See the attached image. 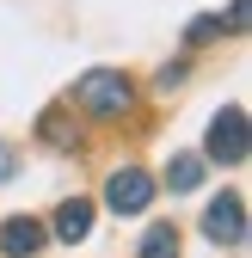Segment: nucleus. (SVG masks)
I'll return each mask as SVG.
<instances>
[{
  "label": "nucleus",
  "instance_id": "obj_7",
  "mask_svg": "<svg viewBox=\"0 0 252 258\" xmlns=\"http://www.w3.org/2000/svg\"><path fill=\"white\" fill-rule=\"evenodd\" d=\"M142 258H178V228L172 221H154L142 234Z\"/></svg>",
  "mask_w": 252,
  "mask_h": 258
},
{
  "label": "nucleus",
  "instance_id": "obj_1",
  "mask_svg": "<svg viewBox=\"0 0 252 258\" xmlns=\"http://www.w3.org/2000/svg\"><path fill=\"white\" fill-rule=\"evenodd\" d=\"M74 105H80L86 117H123V111L136 105V86L123 80L117 68H92V74L74 80Z\"/></svg>",
  "mask_w": 252,
  "mask_h": 258
},
{
  "label": "nucleus",
  "instance_id": "obj_5",
  "mask_svg": "<svg viewBox=\"0 0 252 258\" xmlns=\"http://www.w3.org/2000/svg\"><path fill=\"white\" fill-rule=\"evenodd\" d=\"M43 240H49V228H43L37 215H13V221H0V252H7V258H37Z\"/></svg>",
  "mask_w": 252,
  "mask_h": 258
},
{
  "label": "nucleus",
  "instance_id": "obj_11",
  "mask_svg": "<svg viewBox=\"0 0 252 258\" xmlns=\"http://www.w3.org/2000/svg\"><path fill=\"white\" fill-rule=\"evenodd\" d=\"M13 172H19V154H13V142H0V184H7Z\"/></svg>",
  "mask_w": 252,
  "mask_h": 258
},
{
  "label": "nucleus",
  "instance_id": "obj_4",
  "mask_svg": "<svg viewBox=\"0 0 252 258\" xmlns=\"http://www.w3.org/2000/svg\"><path fill=\"white\" fill-rule=\"evenodd\" d=\"M203 240H215V246H240L246 240V203L234 197V190L209 197V209H203Z\"/></svg>",
  "mask_w": 252,
  "mask_h": 258
},
{
  "label": "nucleus",
  "instance_id": "obj_8",
  "mask_svg": "<svg viewBox=\"0 0 252 258\" xmlns=\"http://www.w3.org/2000/svg\"><path fill=\"white\" fill-rule=\"evenodd\" d=\"M166 184H172V190H197V184H203V160H197V154H172Z\"/></svg>",
  "mask_w": 252,
  "mask_h": 258
},
{
  "label": "nucleus",
  "instance_id": "obj_3",
  "mask_svg": "<svg viewBox=\"0 0 252 258\" xmlns=\"http://www.w3.org/2000/svg\"><path fill=\"white\" fill-rule=\"evenodd\" d=\"M154 203V178L142 172V166H117L111 178H105V209H117V215H142Z\"/></svg>",
  "mask_w": 252,
  "mask_h": 258
},
{
  "label": "nucleus",
  "instance_id": "obj_9",
  "mask_svg": "<svg viewBox=\"0 0 252 258\" xmlns=\"http://www.w3.org/2000/svg\"><path fill=\"white\" fill-rule=\"evenodd\" d=\"M215 31H222V19H209V13H203V19H191V31H184V37H191V43H209Z\"/></svg>",
  "mask_w": 252,
  "mask_h": 258
},
{
  "label": "nucleus",
  "instance_id": "obj_10",
  "mask_svg": "<svg viewBox=\"0 0 252 258\" xmlns=\"http://www.w3.org/2000/svg\"><path fill=\"white\" fill-rule=\"evenodd\" d=\"M154 86H160V92H178V86H184V61H166V68H160V80H154Z\"/></svg>",
  "mask_w": 252,
  "mask_h": 258
},
{
  "label": "nucleus",
  "instance_id": "obj_6",
  "mask_svg": "<svg viewBox=\"0 0 252 258\" xmlns=\"http://www.w3.org/2000/svg\"><path fill=\"white\" fill-rule=\"evenodd\" d=\"M49 234H55V240H68V246H74V240H86V234H92V197H68V203L55 209Z\"/></svg>",
  "mask_w": 252,
  "mask_h": 258
},
{
  "label": "nucleus",
  "instance_id": "obj_2",
  "mask_svg": "<svg viewBox=\"0 0 252 258\" xmlns=\"http://www.w3.org/2000/svg\"><path fill=\"white\" fill-rule=\"evenodd\" d=\"M203 154H209V160H222V166H240V160H246V111H240V105H228V111H215V117H209Z\"/></svg>",
  "mask_w": 252,
  "mask_h": 258
}]
</instances>
